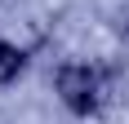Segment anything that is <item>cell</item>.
I'll list each match as a JSON object with an SVG mask.
<instances>
[{"mask_svg":"<svg viewBox=\"0 0 129 124\" xmlns=\"http://www.w3.org/2000/svg\"><path fill=\"white\" fill-rule=\"evenodd\" d=\"M18 71H22V53L13 49V44H5V40H0V80H13Z\"/></svg>","mask_w":129,"mask_h":124,"instance_id":"cell-2","label":"cell"},{"mask_svg":"<svg viewBox=\"0 0 129 124\" xmlns=\"http://www.w3.org/2000/svg\"><path fill=\"white\" fill-rule=\"evenodd\" d=\"M58 93L76 115H89L98 106V75L89 67H62L58 71Z\"/></svg>","mask_w":129,"mask_h":124,"instance_id":"cell-1","label":"cell"}]
</instances>
